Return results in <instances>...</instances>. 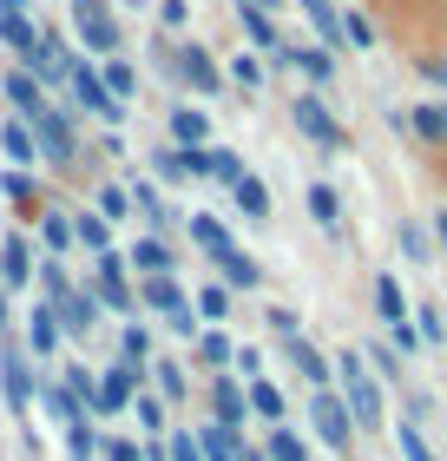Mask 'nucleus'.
Returning <instances> with one entry per match:
<instances>
[{
  "mask_svg": "<svg viewBox=\"0 0 447 461\" xmlns=\"http://www.w3.org/2000/svg\"><path fill=\"white\" fill-rule=\"evenodd\" d=\"M33 402L47 409L59 429H73V422H93V415H86V402H79V395H73L67 383H40V395H33Z\"/></svg>",
  "mask_w": 447,
  "mask_h": 461,
  "instance_id": "obj_19",
  "label": "nucleus"
},
{
  "mask_svg": "<svg viewBox=\"0 0 447 461\" xmlns=\"http://www.w3.org/2000/svg\"><path fill=\"white\" fill-rule=\"evenodd\" d=\"M152 59H158V73L172 79V86H184V93H210V99L224 93V67H218L204 47H172V40H152Z\"/></svg>",
  "mask_w": 447,
  "mask_h": 461,
  "instance_id": "obj_1",
  "label": "nucleus"
},
{
  "mask_svg": "<svg viewBox=\"0 0 447 461\" xmlns=\"http://www.w3.org/2000/svg\"><path fill=\"white\" fill-rule=\"evenodd\" d=\"M210 264H218V284H224V290H257V284H264V264L250 258V250H237V244L218 250Z\"/></svg>",
  "mask_w": 447,
  "mask_h": 461,
  "instance_id": "obj_16",
  "label": "nucleus"
},
{
  "mask_svg": "<svg viewBox=\"0 0 447 461\" xmlns=\"http://www.w3.org/2000/svg\"><path fill=\"white\" fill-rule=\"evenodd\" d=\"M67 86H73V99H79L93 119H105V125L125 119V106L105 93V79H99V59H79V53H73V59H67Z\"/></svg>",
  "mask_w": 447,
  "mask_h": 461,
  "instance_id": "obj_3",
  "label": "nucleus"
},
{
  "mask_svg": "<svg viewBox=\"0 0 447 461\" xmlns=\"http://www.w3.org/2000/svg\"><path fill=\"white\" fill-rule=\"evenodd\" d=\"M0 99L13 106V119H40V113H47V93H40V79H33L27 67H7V73H0Z\"/></svg>",
  "mask_w": 447,
  "mask_h": 461,
  "instance_id": "obj_13",
  "label": "nucleus"
},
{
  "mask_svg": "<svg viewBox=\"0 0 447 461\" xmlns=\"http://www.w3.org/2000/svg\"><path fill=\"white\" fill-rule=\"evenodd\" d=\"M375 375H389V383H401V349L395 343H369V356H362Z\"/></svg>",
  "mask_w": 447,
  "mask_h": 461,
  "instance_id": "obj_43",
  "label": "nucleus"
},
{
  "mask_svg": "<svg viewBox=\"0 0 447 461\" xmlns=\"http://www.w3.org/2000/svg\"><path fill=\"white\" fill-rule=\"evenodd\" d=\"M191 310H198V323H224L230 317V290L224 284H204L198 297H191Z\"/></svg>",
  "mask_w": 447,
  "mask_h": 461,
  "instance_id": "obj_32",
  "label": "nucleus"
},
{
  "mask_svg": "<svg viewBox=\"0 0 447 461\" xmlns=\"http://www.w3.org/2000/svg\"><path fill=\"white\" fill-rule=\"evenodd\" d=\"M0 389L13 395V409H33V395H40V375L13 343H0Z\"/></svg>",
  "mask_w": 447,
  "mask_h": 461,
  "instance_id": "obj_12",
  "label": "nucleus"
},
{
  "mask_svg": "<svg viewBox=\"0 0 447 461\" xmlns=\"http://www.w3.org/2000/svg\"><path fill=\"white\" fill-rule=\"evenodd\" d=\"M309 218H316V224H323V230H335V224H343V198H335V192H329V185H323V178H316V185H309Z\"/></svg>",
  "mask_w": 447,
  "mask_h": 461,
  "instance_id": "obj_31",
  "label": "nucleus"
},
{
  "mask_svg": "<svg viewBox=\"0 0 447 461\" xmlns=\"http://www.w3.org/2000/svg\"><path fill=\"white\" fill-rule=\"evenodd\" d=\"M40 230H47V250H53V258H67V250H73V218H67V212H40Z\"/></svg>",
  "mask_w": 447,
  "mask_h": 461,
  "instance_id": "obj_34",
  "label": "nucleus"
},
{
  "mask_svg": "<svg viewBox=\"0 0 447 461\" xmlns=\"http://www.w3.org/2000/svg\"><path fill=\"white\" fill-rule=\"evenodd\" d=\"M145 303H152L158 310V317H165V330H178V337H198V310H191V297H184V290H178V277H172V270H165V277H145Z\"/></svg>",
  "mask_w": 447,
  "mask_h": 461,
  "instance_id": "obj_4",
  "label": "nucleus"
},
{
  "mask_svg": "<svg viewBox=\"0 0 447 461\" xmlns=\"http://www.w3.org/2000/svg\"><path fill=\"white\" fill-rule=\"evenodd\" d=\"M198 356L210 369H224V363H237V343H230L224 330H198Z\"/></svg>",
  "mask_w": 447,
  "mask_h": 461,
  "instance_id": "obj_33",
  "label": "nucleus"
},
{
  "mask_svg": "<svg viewBox=\"0 0 447 461\" xmlns=\"http://www.w3.org/2000/svg\"><path fill=\"white\" fill-rule=\"evenodd\" d=\"M27 125H33V145H40V158H47V165H73V152H79V145H73L67 106H53V99H47V113H40V119H27Z\"/></svg>",
  "mask_w": 447,
  "mask_h": 461,
  "instance_id": "obj_7",
  "label": "nucleus"
},
{
  "mask_svg": "<svg viewBox=\"0 0 447 461\" xmlns=\"http://www.w3.org/2000/svg\"><path fill=\"white\" fill-rule=\"evenodd\" d=\"M53 310H59V330H67V337H93L99 330V297H86V290H67Z\"/></svg>",
  "mask_w": 447,
  "mask_h": 461,
  "instance_id": "obj_18",
  "label": "nucleus"
},
{
  "mask_svg": "<svg viewBox=\"0 0 447 461\" xmlns=\"http://www.w3.org/2000/svg\"><path fill=\"white\" fill-rule=\"evenodd\" d=\"M99 455H105V461H145L132 442H119V435H105V442H99Z\"/></svg>",
  "mask_w": 447,
  "mask_h": 461,
  "instance_id": "obj_54",
  "label": "nucleus"
},
{
  "mask_svg": "<svg viewBox=\"0 0 447 461\" xmlns=\"http://www.w3.org/2000/svg\"><path fill=\"white\" fill-rule=\"evenodd\" d=\"M191 442H198V455H204V461H244L237 429H224V422H204L198 435H191Z\"/></svg>",
  "mask_w": 447,
  "mask_h": 461,
  "instance_id": "obj_20",
  "label": "nucleus"
},
{
  "mask_svg": "<svg viewBox=\"0 0 447 461\" xmlns=\"http://www.w3.org/2000/svg\"><path fill=\"white\" fill-rule=\"evenodd\" d=\"M73 238L93 244V250H112V224H105L99 212H79V218H73Z\"/></svg>",
  "mask_w": 447,
  "mask_h": 461,
  "instance_id": "obj_36",
  "label": "nucleus"
},
{
  "mask_svg": "<svg viewBox=\"0 0 447 461\" xmlns=\"http://www.w3.org/2000/svg\"><path fill=\"white\" fill-rule=\"evenodd\" d=\"M401 250H408V258H428V238H421V224H401Z\"/></svg>",
  "mask_w": 447,
  "mask_h": 461,
  "instance_id": "obj_56",
  "label": "nucleus"
},
{
  "mask_svg": "<svg viewBox=\"0 0 447 461\" xmlns=\"http://www.w3.org/2000/svg\"><path fill=\"white\" fill-rule=\"evenodd\" d=\"M139 363H125V356H112V369H99V402L93 415H119V409H132V389H139Z\"/></svg>",
  "mask_w": 447,
  "mask_h": 461,
  "instance_id": "obj_9",
  "label": "nucleus"
},
{
  "mask_svg": "<svg viewBox=\"0 0 447 461\" xmlns=\"http://www.w3.org/2000/svg\"><path fill=\"white\" fill-rule=\"evenodd\" d=\"M395 442H401V455H408V461H434V448H428V435H421V422H401V429H395Z\"/></svg>",
  "mask_w": 447,
  "mask_h": 461,
  "instance_id": "obj_45",
  "label": "nucleus"
},
{
  "mask_svg": "<svg viewBox=\"0 0 447 461\" xmlns=\"http://www.w3.org/2000/svg\"><path fill=\"white\" fill-rule=\"evenodd\" d=\"M264 461H309V448L296 442L290 429H270V455H264Z\"/></svg>",
  "mask_w": 447,
  "mask_h": 461,
  "instance_id": "obj_46",
  "label": "nucleus"
},
{
  "mask_svg": "<svg viewBox=\"0 0 447 461\" xmlns=\"http://www.w3.org/2000/svg\"><path fill=\"white\" fill-rule=\"evenodd\" d=\"M119 356H125V363H139V369H145V356H152V337H145L139 323H125V330H119Z\"/></svg>",
  "mask_w": 447,
  "mask_h": 461,
  "instance_id": "obj_44",
  "label": "nucleus"
},
{
  "mask_svg": "<svg viewBox=\"0 0 447 461\" xmlns=\"http://www.w3.org/2000/svg\"><path fill=\"white\" fill-rule=\"evenodd\" d=\"M99 218H105V224L132 218V192H125V185H99Z\"/></svg>",
  "mask_w": 447,
  "mask_h": 461,
  "instance_id": "obj_41",
  "label": "nucleus"
},
{
  "mask_svg": "<svg viewBox=\"0 0 447 461\" xmlns=\"http://www.w3.org/2000/svg\"><path fill=\"white\" fill-rule=\"evenodd\" d=\"M40 290H47V303H59L73 290V277H67V258H47L40 264Z\"/></svg>",
  "mask_w": 447,
  "mask_h": 461,
  "instance_id": "obj_42",
  "label": "nucleus"
},
{
  "mask_svg": "<svg viewBox=\"0 0 447 461\" xmlns=\"http://www.w3.org/2000/svg\"><path fill=\"white\" fill-rule=\"evenodd\" d=\"M244 402H250V415H264V422L276 429V422H283V395H276L270 383H250V395H244Z\"/></svg>",
  "mask_w": 447,
  "mask_h": 461,
  "instance_id": "obj_38",
  "label": "nucleus"
},
{
  "mask_svg": "<svg viewBox=\"0 0 447 461\" xmlns=\"http://www.w3.org/2000/svg\"><path fill=\"white\" fill-rule=\"evenodd\" d=\"M290 119H296V132H303V139H316L323 152H343V145H349L343 119H335V113H329L316 93H303V99H296V106H290Z\"/></svg>",
  "mask_w": 447,
  "mask_h": 461,
  "instance_id": "obj_5",
  "label": "nucleus"
},
{
  "mask_svg": "<svg viewBox=\"0 0 447 461\" xmlns=\"http://www.w3.org/2000/svg\"><path fill=\"white\" fill-rule=\"evenodd\" d=\"M132 415H139V429H152V435L165 429V409L152 402V395H132Z\"/></svg>",
  "mask_w": 447,
  "mask_h": 461,
  "instance_id": "obj_52",
  "label": "nucleus"
},
{
  "mask_svg": "<svg viewBox=\"0 0 447 461\" xmlns=\"http://www.w3.org/2000/svg\"><path fill=\"white\" fill-rule=\"evenodd\" d=\"M237 20H244V33H250V47H257V53H270V67H283V33H276V20L257 7V0H237Z\"/></svg>",
  "mask_w": 447,
  "mask_h": 461,
  "instance_id": "obj_14",
  "label": "nucleus"
},
{
  "mask_svg": "<svg viewBox=\"0 0 447 461\" xmlns=\"http://www.w3.org/2000/svg\"><path fill=\"white\" fill-rule=\"evenodd\" d=\"M165 139H172L178 152H204V145H210V119L198 106H172V113H165Z\"/></svg>",
  "mask_w": 447,
  "mask_h": 461,
  "instance_id": "obj_15",
  "label": "nucleus"
},
{
  "mask_svg": "<svg viewBox=\"0 0 447 461\" xmlns=\"http://www.w3.org/2000/svg\"><path fill=\"white\" fill-rule=\"evenodd\" d=\"M0 40H7V53L27 67V59L40 53V27H33V14H27V0H0Z\"/></svg>",
  "mask_w": 447,
  "mask_h": 461,
  "instance_id": "obj_10",
  "label": "nucleus"
},
{
  "mask_svg": "<svg viewBox=\"0 0 447 461\" xmlns=\"http://www.w3.org/2000/svg\"><path fill=\"white\" fill-rule=\"evenodd\" d=\"M309 429L323 435V448H335V455H343V448L355 442L349 402H343V395H329V389H316V402H309Z\"/></svg>",
  "mask_w": 447,
  "mask_h": 461,
  "instance_id": "obj_6",
  "label": "nucleus"
},
{
  "mask_svg": "<svg viewBox=\"0 0 447 461\" xmlns=\"http://www.w3.org/2000/svg\"><path fill=\"white\" fill-rule=\"evenodd\" d=\"M283 67H296L303 79H316V86H329V73H335V53H323V47H290V53H283Z\"/></svg>",
  "mask_w": 447,
  "mask_h": 461,
  "instance_id": "obj_26",
  "label": "nucleus"
},
{
  "mask_svg": "<svg viewBox=\"0 0 447 461\" xmlns=\"http://www.w3.org/2000/svg\"><path fill=\"white\" fill-rule=\"evenodd\" d=\"M73 27L79 40H86V53H119V20L105 14V0H73Z\"/></svg>",
  "mask_w": 447,
  "mask_h": 461,
  "instance_id": "obj_8",
  "label": "nucleus"
},
{
  "mask_svg": "<svg viewBox=\"0 0 447 461\" xmlns=\"http://www.w3.org/2000/svg\"><path fill=\"white\" fill-rule=\"evenodd\" d=\"M27 277H33V250L20 244V238H7V244H0V284H7V290H20Z\"/></svg>",
  "mask_w": 447,
  "mask_h": 461,
  "instance_id": "obj_28",
  "label": "nucleus"
},
{
  "mask_svg": "<svg viewBox=\"0 0 447 461\" xmlns=\"http://www.w3.org/2000/svg\"><path fill=\"white\" fill-rule=\"evenodd\" d=\"M283 349H290V363H296V369H303V375H309V383H316V389H329V375H335V363H329V356H323V349H316V343H303V337H290Z\"/></svg>",
  "mask_w": 447,
  "mask_h": 461,
  "instance_id": "obj_23",
  "label": "nucleus"
},
{
  "mask_svg": "<svg viewBox=\"0 0 447 461\" xmlns=\"http://www.w3.org/2000/svg\"><path fill=\"white\" fill-rule=\"evenodd\" d=\"M99 79H105V93H112V99H119V106H125V99H132V93H139V73H132V67H125V59H119V53H105V59H99Z\"/></svg>",
  "mask_w": 447,
  "mask_h": 461,
  "instance_id": "obj_30",
  "label": "nucleus"
},
{
  "mask_svg": "<svg viewBox=\"0 0 447 461\" xmlns=\"http://www.w3.org/2000/svg\"><path fill=\"white\" fill-rule=\"evenodd\" d=\"M408 323H415V337H428V343H447V323H441V310H434V303H421Z\"/></svg>",
  "mask_w": 447,
  "mask_h": 461,
  "instance_id": "obj_47",
  "label": "nucleus"
},
{
  "mask_svg": "<svg viewBox=\"0 0 447 461\" xmlns=\"http://www.w3.org/2000/svg\"><path fill=\"white\" fill-rule=\"evenodd\" d=\"M230 198H237V212H244L250 224H270V185H264V178L244 172L237 185H230Z\"/></svg>",
  "mask_w": 447,
  "mask_h": 461,
  "instance_id": "obj_22",
  "label": "nucleus"
},
{
  "mask_svg": "<svg viewBox=\"0 0 447 461\" xmlns=\"http://www.w3.org/2000/svg\"><path fill=\"white\" fill-rule=\"evenodd\" d=\"M434 230H441V244H447V212H434Z\"/></svg>",
  "mask_w": 447,
  "mask_h": 461,
  "instance_id": "obj_59",
  "label": "nucleus"
},
{
  "mask_svg": "<svg viewBox=\"0 0 447 461\" xmlns=\"http://www.w3.org/2000/svg\"><path fill=\"white\" fill-rule=\"evenodd\" d=\"M264 323H270V330H276V337H283V343H290V337H303V317H296V310H283V303H276V310H270Z\"/></svg>",
  "mask_w": 447,
  "mask_h": 461,
  "instance_id": "obj_50",
  "label": "nucleus"
},
{
  "mask_svg": "<svg viewBox=\"0 0 447 461\" xmlns=\"http://www.w3.org/2000/svg\"><path fill=\"white\" fill-rule=\"evenodd\" d=\"M152 383L178 402V395H184V369H178V363H152Z\"/></svg>",
  "mask_w": 447,
  "mask_h": 461,
  "instance_id": "obj_48",
  "label": "nucleus"
},
{
  "mask_svg": "<svg viewBox=\"0 0 447 461\" xmlns=\"http://www.w3.org/2000/svg\"><path fill=\"white\" fill-rule=\"evenodd\" d=\"M210 422H224V429H244L250 422V402H244L237 375H218V383H210Z\"/></svg>",
  "mask_w": 447,
  "mask_h": 461,
  "instance_id": "obj_17",
  "label": "nucleus"
},
{
  "mask_svg": "<svg viewBox=\"0 0 447 461\" xmlns=\"http://www.w3.org/2000/svg\"><path fill=\"white\" fill-rule=\"evenodd\" d=\"M415 73L434 79V86H447V59H441V53H415Z\"/></svg>",
  "mask_w": 447,
  "mask_h": 461,
  "instance_id": "obj_53",
  "label": "nucleus"
},
{
  "mask_svg": "<svg viewBox=\"0 0 447 461\" xmlns=\"http://www.w3.org/2000/svg\"><path fill=\"white\" fill-rule=\"evenodd\" d=\"M408 125H415V139H428L447 152V106H434V99H421V106H408Z\"/></svg>",
  "mask_w": 447,
  "mask_h": 461,
  "instance_id": "obj_25",
  "label": "nucleus"
},
{
  "mask_svg": "<svg viewBox=\"0 0 447 461\" xmlns=\"http://www.w3.org/2000/svg\"><path fill=\"white\" fill-rule=\"evenodd\" d=\"M335 375H343V389H349V422L355 429H381V389H375L369 363H362L355 349H343L335 356Z\"/></svg>",
  "mask_w": 447,
  "mask_h": 461,
  "instance_id": "obj_2",
  "label": "nucleus"
},
{
  "mask_svg": "<svg viewBox=\"0 0 447 461\" xmlns=\"http://www.w3.org/2000/svg\"><path fill=\"white\" fill-rule=\"evenodd\" d=\"M191 238H198V244L210 250V258H218V250H230V244H237V238H230V224H224L218 212H191Z\"/></svg>",
  "mask_w": 447,
  "mask_h": 461,
  "instance_id": "obj_29",
  "label": "nucleus"
},
{
  "mask_svg": "<svg viewBox=\"0 0 447 461\" xmlns=\"http://www.w3.org/2000/svg\"><path fill=\"white\" fill-rule=\"evenodd\" d=\"M27 343H33V356H53L59 349V310L53 303H40L27 317Z\"/></svg>",
  "mask_w": 447,
  "mask_h": 461,
  "instance_id": "obj_27",
  "label": "nucleus"
},
{
  "mask_svg": "<svg viewBox=\"0 0 447 461\" xmlns=\"http://www.w3.org/2000/svg\"><path fill=\"white\" fill-rule=\"evenodd\" d=\"M0 192H7V198L20 204V212H33V218H40V192H33V178H27V172H13V165H7V178H0Z\"/></svg>",
  "mask_w": 447,
  "mask_h": 461,
  "instance_id": "obj_39",
  "label": "nucleus"
},
{
  "mask_svg": "<svg viewBox=\"0 0 447 461\" xmlns=\"http://www.w3.org/2000/svg\"><path fill=\"white\" fill-rule=\"evenodd\" d=\"M0 145H7L13 172H27V165H40V145H33V125H27V119H7V125H0Z\"/></svg>",
  "mask_w": 447,
  "mask_h": 461,
  "instance_id": "obj_21",
  "label": "nucleus"
},
{
  "mask_svg": "<svg viewBox=\"0 0 447 461\" xmlns=\"http://www.w3.org/2000/svg\"><path fill=\"white\" fill-rule=\"evenodd\" d=\"M93 290H99V303H112L132 317V284H125V250H99V264H93Z\"/></svg>",
  "mask_w": 447,
  "mask_h": 461,
  "instance_id": "obj_11",
  "label": "nucleus"
},
{
  "mask_svg": "<svg viewBox=\"0 0 447 461\" xmlns=\"http://www.w3.org/2000/svg\"><path fill=\"white\" fill-rule=\"evenodd\" d=\"M224 79H237L244 93H257V86H264V53H237V59L224 67Z\"/></svg>",
  "mask_w": 447,
  "mask_h": 461,
  "instance_id": "obj_37",
  "label": "nucleus"
},
{
  "mask_svg": "<svg viewBox=\"0 0 447 461\" xmlns=\"http://www.w3.org/2000/svg\"><path fill=\"white\" fill-rule=\"evenodd\" d=\"M67 448H73L79 461H86V455H99V435H93V422H73V429H67Z\"/></svg>",
  "mask_w": 447,
  "mask_h": 461,
  "instance_id": "obj_49",
  "label": "nucleus"
},
{
  "mask_svg": "<svg viewBox=\"0 0 447 461\" xmlns=\"http://www.w3.org/2000/svg\"><path fill=\"white\" fill-rule=\"evenodd\" d=\"M125 264L145 270V277H165V270H172V244L165 238H139L132 250H125Z\"/></svg>",
  "mask_w": 447,
  "mask_h": 461,
  "instance_id": "obj_24",
  "label": "nucleus"
},
{
  "mask_svg": "<svg viewBox=\"0 0 447 461\" xmlns=\"http://www.w3.org/2000/svg\"><path fill=\"white\" fill-rule=\"evenodd\" d=\"M184 14H191L184 0H158V20H165V27H184Z\"/></svg>",
  "mask_w": 447,
  "mask_h": 461,
  "instance_id": "obj_57",
  "label": "nucleus"
},
{
  "mask_svg": "<svg viewBox=\"0 0 447 461\" xmlns=\"http://www.w3.org/2000/svg\"><path fill=\"white\" fill-rule=\"evenodd\" d=\"M59 375H67V389L79 395V402H86V415H93V402H99V375L86 369V363H67V369H59Z\"/></svg>",
  "mask_w": 447,
  "mask_h": 461,
  "instance_id": "obj_40",
  "label": "nucleus"
},
{
  "mask_svg": "<svg viewBox=\"0 0 447 461\" xmlns=\"http://www.w3.org/2000/svg\"><path fill=\"white\" fill-rule=\"evenodd\" d=\"M132 204L145 212V224H165V198L152 192V185H139V192H132Z\"/></svg>",
  "mask_w": 447,
  "mask_h": 461,
  "instance_id": "obj_51",
  "label": "nucleus"
},
{
  "mask_svg": "<svg viewBox=\"0 0 447 461\" xmlns=\"http://www.w3.org/2000/svg\"><path fill=\"white\" fill-rule=\"evenodd\" d=\"M0 337H7V290H0Z\"/></svg>",
  "mask_w": 447,
  "mask_h": 461,
  "instance_id": "obj_58",
  "label": "nucleus"
},
{
  "mask_svg": "<svg viewBox=\"0 0 447 461\" xmlns=\"http://www.w3.org/2000/svg\"><path fill=\"white\" fill-rule=\"evenodd\" d=\"M375 20L369 14H362V7H343V47H375Z\"/></svg>",
  "mask_w": 447,
  "mask_h": 461,
  "instance_id": "obj_35",
  "label": "nucleus"
},
{
  "mask_svg": "<svg viewBox=\"0 0 447 461\" xmlns=\"http://www.w3.org/2000/svg\"><path fill=\"white\" fill-rule=\"evenodd\" d=\"M165 461H204V455H198L191 435H172V442H165Z\"/></svg>",
  "mask_w": 447,
  "mask_h": 461,
  "instance_id": "obj_55",
  "label": "nucleus"
}]
</instances>
